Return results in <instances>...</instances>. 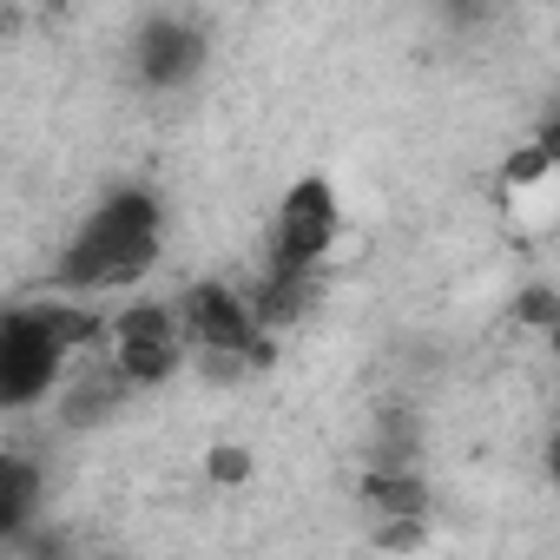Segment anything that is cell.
<instances>
[{
    "mask_svg": "<svg viewBox=\"0 0 560 560\" xmlns=\"http://www.w3.org/2000/svg\"><path fill=\"white\" fill-rule=\"evenodd\" d=\"M540 462H547V481H560V429L547 435V448H540Z\"/></svg>",
    "mask_w": 560,
    "mask_h": 560,
    "instance_id": "22",
    "label": "cell"
},
{
    "mask_svg": "<svg viewBox=\"0 0 560 560\" xmlns=\"http://www.w3.org/2000/svg\"><path fill=\"white\" fill-rule=\"evenodd\" d=\"M250 475H257V455L244 442H211L205 448V481L211 488H244Z\"/></svg>",
    "mask_w": 560,
    "mask_h": 560,
    "instance_id": "18",
    "label": "cell"
},
{
    "mask_svg": "<svg viewBox=\"0 0 560 560\" xmlns=\"http://www.w3.org/2000/svg\"><path fill=\"white\" fill-rule=\"evenodd\" d=\"M211 60V34L191 14H152L132 34V80L145 93H185Z\"/></svg>",
    "mask_w": 560,
    "mask_h": 560,
    "instance_id": "4",
    "label": "cell"
},
{
    "mask_svg": "<svg viewBox=\"0 0 560 560\" xmlns=\"http://www.w3.org/2000/svg\"><path fill=\"white\" fill-rule=\"evenodd\" d=\"M435 21L448 40H481L501 27V0H435Z\"/></svg>",
    "mask_w": 560,
    "mask_h": 560,
    "instance_id": "14",
    "label": "cell"
},
{
    "mask_svg": "<svg viewBox=\"0 0 560 560\" xmlns=\"http://www.w3.org/2000/svg\"><path fill=\"white\" fill-rule=\"evenodd\" d=\"M343 237V205H337V185L324 172H304L284 205H277V224H270V264H298V270H317Z\"/></svg>",
    "mask_w": 560,
    "mask_h": 560,
    "instance_id": "2",
    "label": "cell"
},
{
    "mask_svg": "<svg viewBox=\"0 0 560 560\" xmlns=\"http://www.w3.org/2000/svg\"><path fill=\"white\" fill-rule=\"evenodd\" d=\"M553 172H560V165H553V159H547V145L527 132V139L501 159V191H534V185H547Z\"/></svg>",
    "mask_w": 560,
    "mask_h": 560,
    "instance_id": "16",
    "label": "cell"
},
{
    "mask_svg": "<svg viewBox=\"0 0 560 560\" xmlns=\"http://www.w3.org/2000/svg\"><path fill=\"white\" fill-rule=\"evenodd\" d=\"M8 553H14V560H67V553H73V540H67L60 527H40V521H34L27 534H14V540H8Z\"/></svg>",
    "mask_w": 560,
    "mask_h": 560,
    "instance_id": "19",
    "label": "cell"
},
{
    "mask_svg": "<svg viewBox=\"0 0 560 560\" xmlns=\"http://www.w3.org/2000/svg\"><path fill=\"white\" fill-rule=\"evenodd\" d=\"M370 547H383V553H422L429 547V514H370Z\"/></svg>",
    "mask_w": 560,
    "mask_h": 560,
    "instance_id": "17",
    "label": "cell"
},
{
    "mask_svg": "<svg viewBox=\"0 0 560 560\" xmlns=\"http://www.w3.org/2000/svg\"><path fill=\"white\" fill-rule=\"evenodd\" d=\"M534 139H540V145H547V159L560 165V106H553V113H540V126H534Z\"/></svg>",
    "mask_w": 560,
    "mask_h": 560,
    "instance_id": "21",
    "label": "cell"
},
{
    "mask_svg": "<svg viewBox=\"0 0 560 560\" xmlns=\"http://www.w3.org/2000/svg\"><path fill=\"white\" fill-rule=\"evenodd\" d=\"M508 317H514L521 330H540V337H547V330L560 324V284H547V277H527V284L508 298Z\"/></svg>",
    "mask_w": 560,
    "mask_h": 560,
    "instance_id": "15",
    "label": "cell"
},
{
    "mask_svg": "<svg viewBox=\"0 0 560 560\" xmlns=\"http://www.w3.org/2000/svg\"><path fill=\"white\" fill-rule=\"evenodd\" d=\"M311 304H317V270H298V264H264V277L250 284V317L270 337H284L291 324H304Z\"/></svg>",
    "mask_w": 560,
    "mask_h": 560,
    "instance_id": "6",
    "label": "cell"
},
{
    "mask_svg": "<svg viewBox=\"0 0 560 560\" xmlns=\"http://www.w3.org/2000/svg\"><path fill=\"white\" fill-rule=\"evenodd\" d=\"M34 311H40V324L54 330V343H60L67 357H80V350H93V343H113V317L93 311V304L54 298V304H34Z\"/></svg>",
    "mask_w": 560,
    "mask_h": 560,
    "instance_id": "12",
    "label": "cell"
},
{
    "mask_svg": "<svg viewBox=\"0 0 560 560\" xmlns=\"http://www.w3.org/2000/svg\"><path fill=\"white\" fill-rule=\"evenodd\" d=\"M547 350H553V363H560V324H553V330H547Z\"/></svg>",
    "mask_w": 560,
    "mask_h": 560,
    "instance_id": "23",
    "label": "cell"
},
{
    "mask_svg": "<svg viewBox=\"0 0 560 560\" xmlns=\"http://www.w3.org/2000/svg\"><path fill=\"white\" fill-rule=\"evenodd\" d=\"M126 337H185V317H178V304L139 298V304L113 311V343H126ZM185 343H191V337H185Z\"/></svg>",
    "mask_w": 560,
    "mask_h": 560,
    "instance_id": "13",
    "label": "cell"
},
{
    "mask_svg": "<svg viewBox=\"0 0 560 560\" xmlns=\"http://www.w3.org/2000/svg\"><path fill=\"white\" fill-rule=\"evenodd\" d=\"M159 237H165V205L152 185H113L86 224L67 237L54 284L60 291H126L159 264Z\"/></svg>",
    "mask_w": 560,
    "mask_h": 560,
    "instance_id": "1",
    "label": "cell"
},
{
    "mask_svg": "<svg viewBox=\"0 0 560 560\" xmlns=\"http://www.w3.org/2000/svg\"><path fill=\"white\" fill-rule=\"evenodd\" d=\"M126 396H132V383H126V370H119V363H113V370H80V376L60 389L54 416H60V429L93 435V429H106V422L126 409Z\"/></svg>",
    "mask_w": 560,
    "mask_h": 560,
    "instance_id": "7",
    "label": "cell"
},
{
    "mask_svg": "<svg viewBox=\"0 0 560 560\" xmlns=\"http://www.w3.org/2000/svg\"><path fill=\"white\" fill-rule=\"evenodd\" d=\"M178 317H185V337L191 350L218 343V350H244L257 337V317H250V291H231L218 277H198V284L178 291Z\"/></svg>",
    "mask_w": 560,
    "mask_h": 560,
    "instance_id": "5",
    "label": "cell"
},
{
    "mask_svg": "<svg viewBox=\"0 0 560 560\" xmlns=\"http://www.w3.org/2000/svg\"><path fill=\"white\" fill-rule=\"evenodd\" d=\"M422 448H429L422 409H409V402H376L370 442H363V468H422Z\"/></svg>",
    "mask_w": 560,
    "mask_h": 560,
    "instance_id": "8",
    "label": "cell"
},
{
    "mask_svg": "<svg viewBox=\"0 0 560 560\" xmlns=\"http://www.w3.org/2000/svg\"><path fill=\"white\" fill-rule=\"evenodd\" d=\"M40 521V462L34 455H0V547Z\"/></svg>",
    "mask_w": 560,
    "mask_h": 560,
    "instance_id": "10",
    "label": "cell"
},
{
    "mask_svg": "<svg viewBox=\"0 0 560 560\" xmlns=\"http://www.w3.org/2000/svg\"><path fill=\"white\" fill-rule=\"evenodd\" d=\"M357 501L370 514H429L435 488H429L422 468H363L357 475Z\"/></svg>",
    "mask_w": 560,
    "mask_h": 560,
    "instance_id": "9",
    "label": "cell"
},
{
    "mask_svg": "<svg viewBox=\"0 0 560 560\" xmlns=\"http://www.w3.org/2000/svg\"><path fill=\"white\" fill-rule=\"evenodd\" d=\"M198 376H205L211 389H231V383L250 376V363H244V350H218V343H205V350H198Z\"/></svg>",
    "mask_w": 560,
    "mask_h": 560,
    "instance_id": "20",
    "label": "cell"
},
{
    "mask_svg": "<svg viewBox=\"0 0 560 560\" xmlns=\"http://www.w3.org/2000/svg\"><path fill=\"white\" fill-rule=\"evenodd\" d=\"M113 363L126 370L132 389H165L185 370V337H126L113 343Z\"/></svg>",
    "mask_w": 560,
    "mask_h": 560,
    "instance_id": "11",
    "label": "cell"
},
{
    "mask_svg": "<svg viewBox=\"0 0 560 560\" xmlns=\"http://www.w3.org/2000/svg\"><path fill=\"white\" fill-rule=\"evenodd\" d=\"M60 370H67V350L54 343L40 311L14 304L8 317H0V402H8V409H34L40 396H54Z\"/></svg>",
    "mask_w": 560,
    "mask_h": 560,
    "instance_id": "3",
    "label": "cell"
}]
</instances>
